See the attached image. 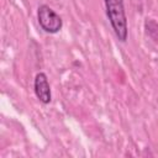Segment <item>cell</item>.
<instances>
[{
    "label": "cell",
    "mask_w": 158,
    "mask_h": 158,
    "mask_svg": "<svg viewBox=\"0 0 158 158\" xmlns=\"http://www.w3.org/2000/svg\"><path fill=\"white\" fill-rule=\"evenodd\" d=\"M107 20L120 42H126L128 37L127 16L123 0H104Z\"/></svg>",
    "instance_id": "cell-1"
},
{
    "label": "cell",
    "mask_w": 158,
    "mask_h": 158,
    "mask_svg": "<svg viewBox=\"0 0 158 158\" xmlns=\"http://www.w3.org/2000/svg\"><path fill=\"white\" fill-rule=\"evenodd\" d=\"M37 21L40 27L49 35L58 33L63 27L62 17L48 5L42 4L37 9Z\"/></svg>",
    "instance_id": "cell-2"
},
{
    "label": "cell",
    "mask_w": 158,
    "mask_h": 158,
    "mask_svg": "<svg viewBox=\"0 0 158 158\" xmlns=\"http://www.w3.org/2000/svg\"><path fill=\"white\" fill-rule=\"evenodd\" d=\"M33 91L36 98L44 105L49 104L52 100L51 85L48 81V77L43 72H38L33 79Z\"/></svg>",
    "instance_id": "cell-3"
},
{
    "label": "cell",
    "mask_w": 158,
    "mask_h": 158,
    "mask_svg": "<svg viewBox=\"0 0 158 158\" xmlns=\"http://www.w3.org/2000/svg\"><path fill=\"white\" fill-rule=\"evenodd\" d=\"M144 30H146V33L153 38L154 41L158 42V23L153 20V19H147L146 22H144Z\"/></svg>",
    "instance_id": "cell-4"
}]
</instances>
